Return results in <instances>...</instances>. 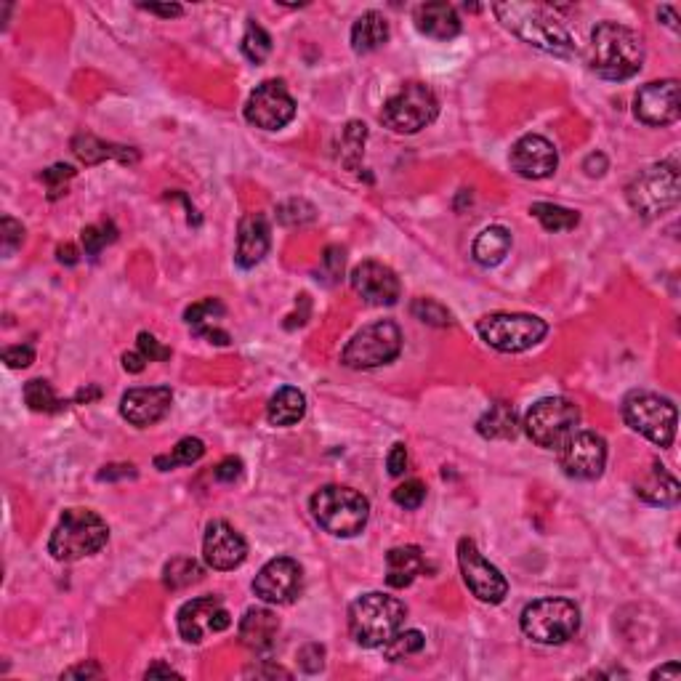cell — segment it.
I'll use <instances>...</instances> for the list:
<instances>
[{
    "mask_svg": "<svg viewBox=\"0 0 681 681\" xmlns=\"http://www.w3.org/2000/svg\"><path fill=\"white\" fill-rule=\"evenodd\" d=\"M423 644H426V636L421 631H415V628L413 631H400L392 642L384 644V655L389 660H405L410 655H418L423 650Z\"/></svg>",
    "mask_w": 681,
    "mask_h": 681,
    "instance_id": "41",
    "label": "cell"
},
{
    "mask_svg": "<svg viewBox=\"0 0 681 681\" xmlns=\"http://www.w3.org/2000/svg\"><path fill=\"white\" fill-rule=\"evenodd\" d=\"M556 165H559V155H556L554 144L538 134L522 136L511 149V168L522 179H546L556 171Z\"/></svg>",
    "mask_w": 681,
    "mask_h": 681,
    "instance_id": "22",
    "label": "cell"
},
{
    "mask_svg": "<svg viewBox=\"0 0 681 681\" xmlns=\"http://www.w3.org/2000/svg\"><path fill=\"white\" fill-rule=\"evenodd\" d=\"M136 477V471H134V466H110L107 471H102L99 474V479H112V477Z\"/></svg>",
    "mask_w": 681,
    "mask_h": 681,
    "instance_id": "61",
    "label": "cell"
},
{
    "mask_svg": "<svg viewBox=\"0 0 681 681\" xmlns=\"http://www.w3.org/2000/svg\"><path fill=\"white\" fill-rule=\"evenodd\" d=\"M477 333L495 352L519 354L541 344L548 325L533 314H487L477 322Z\"/></svg>",
    "mask_w": 681,
    "mask_h": 681,
    "instance_id": "9",
    "label": "cell"
},
{
    "mask_svg": "<svg viewBox=\"0 0 681 681\" xmlns=\"http://www.w3.org/2000/svg\"><path fill=\"white\" fill-rule=\"evenodd\" d=\"M636 118L647 126L663 128L676 123L681 115L679 80H655L639 88L634 99Z\"/></svg>",
    "mask_w": 681,
    "mask_h": 681,
    "instance_id": "18",
    "label": "cell"
},
{
    "mask_svg": "<svg viewBox=\"0 0 681 681\" xmlns=\"http://www.w3.org/2000/svg\"><path fill=\"white\" fill-rule=\"evenodd\" d=\"M306 415V397L293 386H285L274 394L267 405V418L272 426H293Z\"/></svg>",
    "mask_w": 681,
    "mask_h": 681,
    "instance_id": "32",
    "label": "cell"
},
{
    "mask_svg": "<svg viewBox=\"0 0 681 681\" xmlns=\"http://www.w3.org/2000/svg\"><path fill=\"white\" fill-rule=\"evenodd\" d=\"M298 666L306 674L322 671V666H325V647H320V644H306V647H301L298 650Z\"/></svg>",
    "mask_w": 681,
    "mask_h": 681,
    "instance_id": "46",
    "label": "cell"
},
{
    "mask_svg": "<svg viewBox=\"0 0 681 681\" xmlns=\"http://www.w3.org/2000/svg\"><path fill=\"white\" fill-rule=\"evenodd\" d=\"M221 317H224V304H221V301H216V298H205V301H197V304H192L187 312H184V320H187V325L192 328V333H195V336L208 338L211 344L227 346L229 344V333L216 325Z\"/></svg>",
    "mask_w": 681,
    "mask_h": 681,
    "instance_id": "26",
    "label": "cell"
},
{
    "mask_svg": "<svg viewBox=\"0 0 681 681\" xmlns=\"http://www.w3.org/2000/svg\"><path fill=\"white\" fill-rule=\"evenodd\" d=\"M415 27L434 40H453L461 32V16L450 3H423L415 8Z\"/></svg>",
    "mask_w": 681,
    "mask_h": 681,
    "instance_id": "24",
    "label": "cell"
},
{
    "mask_svg": "<svg viewBox=\"0 0 681 681\" xmlns=\"http://www.w3.org/2000/svg\"><path fill=\"white\" fill-rule=\"evenodd\" d=\"M365 136H368V131H365V123H349L344 131V136H341V160L346 163V168H357V163H360L362 157V149H365Z\"/></svg>",
    "mask_w": 681,
    "mask_h": 681,
    "instance_id": "40",
    "label": "cell"
},
{
    "mask_svg": "<svg viewBox=\"0 0 681 681\" xmlns=\"http://www.w3.org/2000/svg\"><path fill=\"white\" fill-rule=\"evenodd\" d=\"M72 176H75V168H72V165H54V168L43 171V181H46L48 187H51L54 197L62 192L64 184H67Z\"/></svg>",
    "mask_w": 681,
    "mask_h": 681,
    "instance_id": "49",
    "label": "cell"
},
{
    "mask_svg": "<svg viewBox=\"0 0 681 681\" xmlns=\"http://www.w3.org/2000/svg\"><path fill=\"white\" fill-rule=\"evenodd\" d=\"M115 240H118V229H115L112 221L91 224V227L83 229V235H80L83 251H86L88 256H99V253H102L110 243H115Z\"/></svg>",
    "mask_w": 681,
    "mask_h": 681,
    "instance_id": "39",
    "label": "cell"
},
{
    "mask_svg": "<svg viewBox=\"0 0 681 681\" xmlns=\"http://www.w3.org/2000/svg\"><path fill=\"white\" fill-rule=\"evenodd\" d=\"M408 607L389 594H365L349 607V634L360 647H384L400 634Z\"/></svg>",
    "mask_w": 681,
    "mask_h": 681,
    "instance_id": "3",
    "label": "cell"
},
{
    "mask_svg": "<svg viewBox=\"0 0 681 681\" xmlns=\"http://www.w3.org/2000/svg\"><path fill=\"white\" fill-rule=\"evenodd\" d=\"M658 16H666V19H668V27H671V30H679V24H676V8H671V6H663V8H660V11H658Z\"/></svg>",
    "mask_w": 681,
    "mask_h": 681,
    "instance_id": "62",
    "label": "cell"
},
{
    "mask_svg": "<svg viewBox=\"0 0 681 681\" xmlns=\"http://www.w3.org/2000/svg\"><path fill=\"white\" fill-rule=\"evenodd\" d=\"M102 676V668L96 663H80V666H72L70 671H64L62 679H96Z\"/></svg>",
    "mask_w": 681,
    "mask_h": 681,
    "instance_id": "53",
    "label": "cell"
},
{
    "mask_svg": "<svg viewBox=\"0 0 681 681\" xmlns=\"http://www.w3.org/2000/svg\"><path fill=\"white\" fill-rule=\"evenodd\" d=\"M522 634L538 644H564L578 634L580 610L570 599H538L522 610Z\"/></svg>",
    "mask_w": 681,
    "mask_h": 681,
    "instance_id": "7",
    "label": "cell"
},
{
    "mask_svg": "<svg viewBox=\"0 0 681 681\" xmlns=\"http://www.w3.org/2000/svg\"><path fill=\"white\" fill-rule=\"evenodd\" d=\"M56 256H59V261H62V264H67V267L78 264V251H75V245H59Z\"/></svg>",
    "mask_w": 681,
    "mask_h": 681,
    "instance_id": "60",
    "label": "cell"
},
{
    "mask_svg": "<svg viewBox=\"0 0 681 681\" xmlns=\"http://www.w3.org/2000/svg\"><path fill=\"white\" fill-rule=\"evenodd\" d=\"M123 368H126L128 373H141V370L147 368V360H144V354L141 352L123 354Z\"/></svg>",
    "mask_w": 681,
    "mask_h": 681,
    "instance_id": "56",
    "label": "cell"
},
{
    "mask_svg": "<svg viewBox=\"0 0 681 681\" xmlns=\"http://www.w3.org/2000/svg\"><path fill=\"white\" fill-rule=\"evenodd\" d=\"M107 541H110V527L96 511L70 509L64 511V517L54 527L48 551L59 562H78L102 551Z\"/></svg>",
    "mask_w": 681,
    "mask_h": 681,
    "instance_id": "4",
    "label": "cell"
},
{
    "mask_svg": "<svg viewBox=\"0 0 681 681\" xmlns=\"http://www.w3.org/2000/svg\"><path fill=\"white\" fill-rule=\"evenodd\" d=\"M173 392L168 386H152V389H131L120 400V415L136 429H147L163 421L171 410Z\"/></svg>",
    "mask_w": 681,
    "mask_h": 681,
    "instance_id": "21",
    "label": "cell"
},
{
    "mask_svg": "<svg viewBox=\"0 0 681 681\" xmlns=\"http://www.w3.org/2000/svg\"><path fill=\"white\" fill-rule=\"evenodd\" d=\"M24 402H27V408L35 410V413H59V410H64V402L56 397L51 384H48V381H40V378H35V381H30V384L24 386Z\"/></svg>",
    "mask_w": 681,
    "mask_h": 681,
    "instance_id": "37",
    "label": "cell"
},
{
    "mask_svg": "<svg viewBox=\"0 0 681 681\" xmlns=\"http://www.w3.org/2000/svg\"><path fill=\"white\" fill-rule=\"evenodd\" d=\"M392 498L397 506L413 511V509H418L423 501H426V485L418 482V479H408V482H402V485L394 490Z\"/></svg>",
    "mask_w": 681,
    "mask_h": 681,
    "instance_id": "44",
    "label": "cell"
},
{
    "mask_svg": "<svg viewBox=\"0 0 681 681\" xmlns=\"http://www.w3.org/2000/svg\"><path fill=\"white\" fill-rule=\"evenodd\" d=\"M389 40V22L378 11H365L352 27V48L357 54L378 51Z\"/></svg>",
    "mask_w": 681,
    "mask_h": 681,
    "instance_id": "30",
    "label": "cell"
},
{
    "mask_svg": "<svg viewBox=\"0 0 681 681\" xmlns=\"http://www.w3.org/2000/svg\"><path fill=\"white\" fill-rule=\"evenodd\" d=\"M3 362H6L8 368L14 370H22V368H30L32 362H35V352H32V346H8L6 352H3Z\"/></svg>",
    "mask_w": 681,
    "mask_h": 681,
    "instance_id": "48",
    "label": "cell"
},
{
    "mask_svg": "<svg viewBox=\"0 0 681 681\" xmlns=\"http://www.w3.org/2000/svg\"><path fill=\"white\" fill-rule=\"evenodd\" d=\"M477 429L479 434L487 439H514L519 431L517 410L511 408L509 402H495V405H490V410L479 418Z\"/></svg>",
    "mask_w": 681,
    "mask_h": 681,
    "instance_id": "33",
    "label": "cell"
},
{
    "mask_svg": "<svg viewBox=\"0 0 681 681\" xmlns=\"http://www.w3.org/2000/svg\"><path fill=\"white\" fill-rule=\"evenodd\" d=\"M402 352V330L397 322L381 320L373 322L360 333H354L352 341L344 346L341 362L352 370H373L389 365Z\"/></svg>",
    "mask_w": 681,
    "mask_h": 681,
    "instance_id": "8",
    "label": "cell"
},
{
    "mask_svg": "<svg viewBox=\"0 0 681 681\" xmlns=\"http://www.w3.org/2000/svg\"><path fill=\"white\" fill-rule=\"evenodd\" d=\"M628 205L644 219H658L663 213L674 211L681 197L679 165L674 160L650 165L634 176L626 189Z\"/></svg>",
    "mask_w": 681,
    "mask_h": 681,
    "instance_id": "6",
    "label": "cell"
},
{
    "mask_svg": "<svg viewBox=\"0 0 681 681\" xmlns=\"http://www.w3.org/2000/svg\"><path fill=\"white\" fill-rule=\"evenodd\" d=\"M636 495L644 498L652 506H676L679 503L681 487L676 482V477H671L666 471V466L655 463L647 474L642 477V482H636Z\"/></svg>",
    "mask_w": 681,
    "mask_h": 681,
    "instance_id": "28",
    "label": "cell"
},
{
    "mask_svg": "<svg viewBox=\"0 0 681 681\" xmlns=\"http://www.w3.org/2000/svg\"><path fill=\"white\" fill-rule=\"evenodd\" d=\"M0 240H3V253L11 256L16 248H22L24 227L19 224V221L11 219V216H3V224H0Z\"/></svg>",
    "mask_w": 681,
    "mask_h": 681,
    "instance_id": "45",
    "label": "cell"
},
{
    "mask_svg": "<svg viewBox=\"0 0 681 681\" xmlns=\"http://www.w3.org/2000/svg\"><path fill=\"white\" fill-rule=\"evenodd\" d=\"M410 312L421 322H426V325H434V328H447L453 322L450 312L439 301H434V298H415Z\"/></svg>",
    "mask_w": 681,
    "mask_h": 681,
    "instance_id": "43",
    "label": "cell"
},
{
    "mask_svg": "<svg viewBox=\"0 0 681 681\" xmlns=\"http://www.w3.org/2000/svg\"><path fill=\"white\" fill-rule=\"evenodd\" d=\"M426 562L418 546H400L392 548L386 554V583L392 588L410 586L418 575L423 572Z\"/></svg>",
    "mask_w": 681,
    "mask_h": 681,
    "instance_id": "29",
    "label": "cell"
},
{
    "mask_svg": "<svg viewBox=\"0 0 681 681\" xmlns=\"http://www.w3.org/2000/svg\"><path fill=\"white\" fill-rule=\"evenodd\" d=\"M354 293L370 306H394L400 301V277L381 261H362L352 272Z\"/></svg>",
    "mask_w": 681,
    "mask_h": 681,
    "instance_id": "19",
    "label": "cell"
},
{
    "mask_svg": "<svg viewBox=\"0 0 681 681\" xmlns=\"http://www.w3.org/2000/svg\"><path fill=\"white\" fill-rule=\"evenodd\" d=\"M493 11L506 30L530 46L562 59L575 54V40L548 8L535 3H495Z\"/></svg>",
    "mask_w": 681,
    "mask_h": 681,
    "instance_id": "2",
    "label": "cell"
},
{
    "mask_svg": "<svg viewBox=\"0 0 681 681\" xmlns=\"http://www.w3.org/2000/svg\"><path fill=\"white\" fill-rule=\"evenodd\" d=\"M176 626L184 642L200 644L208 634H221L232 626V615L216 596H200L192 599L176 615Z\"/></svg>",
    "mask_w": 681,
    "mask_h": 681,
    "instance_id": "17",
    "label": "cell"
},
{
    "mask_svg": "<svg viewBox=\"0 0 681 681\" xmlns=\"http://www.w3.org/2000/svg\"><path fill=\"white\" fill-rule=\"evenodd\" d=\"M623 418L642 437L655 442L658 447H671L676 437V415L674 402L658 397L652 392H631L623 400Z\"/></svg>",
    "mask_w": 681,
    "mask_h": 681,
    "instance_id": "10",
    "label": "cell"
},
{
    "mask_svg": "<svg viewBox=\"0 0 681 681\" xmlns=\"http://www.w3.org/2000/svg\"><path fill=\"white\" fill-rule=\"evenodd\" d=\"M203 455H205L203 439L184 437L179 442V445L173 447V453L157 455L155 466L160 471H171V469H176V466H192V463L200 461Z\"/></svg>",
    "mask_w": 681,
    "mask_h": 681,
    "instance_id": "35",
    "label": "cell"
},
{
    "mask_svg": "<svg viewBox=\"0 0 681 681\" xmlns=\"http://www.w3.org/2000/svg\"><path fill=\"white\" fill-rule=\"evenodd\" d=\"M588 64L604 80L634 78L644 64L642 38L626 24H596L588 43Z\"/></svg>",
    "mask_w": 681,
    "mask_h": 681,
    "instance_id": "1",
    "label": "cell"
},
{
    "mask_svg": "<svg viewBox=\"0 0 681 681\" xmlns=\"http://www.w3.org/2000/svg\"><path fill=\"white\" fill-rule=\"evenodd\" d=\"M203 556L205 564L213 567V570H235L245 562L248 556V543L235 527L224 522V519H216L211 525L205 527V541H203Z\"/></svg>",
    "mask_w": 681,
    "mask_h": 681,
    "instance_id": "20",
    "label": "cell"
},
{
    "mask_svg": "<svg viewBox=\"0 0 681 681\" xmlns=\"http://www.w3.org/2000/svg\"><path fill=\"white\" fill-rule=\"evenodd\" d=\"M277 631H280V620L264 607H251L240 620V642L253 652L272 650Z\"/></svg>",
    "mask_w": 681,
    "mask_h": 681,
    "instance_id": "25",
    "label": "cell"
},
{
    "mask_svg": "<svg viewBox=\"0 0 681 681\" xmlns=\"http://www.w3.org/2000/svg\"><path fill=\"white\" fill-rule=\"evenodd\" d=\"M277 219H280V224H285V227H304V224H312V221L317 219V211H314L312 203L293 197V200H285V203L277 208Z\"/></svg>",
    "mask_w": 681,
    "mask_h": 681,
    "instance_id": "42",
    "label": "cell"
},
{
    "mask_svg": "<svg viewBox=\"0 0 681 681\" xmlns=\"http://www.w3.org/2000/svg\"><path fill=\"white\" fill-rule=\"evenodd\" d=\"M530 216L541 221L543 229H548V232H570V229L580 224L578 213L554 203H533L530 205Z\"/></svg>",
    "mask_w": 681,
    "mask_h": 681,
    "instance_id": "34",
    "label": "cell"
},
{
    "mask_svg": "<svg viewBox=\"0 0 681 681\" xmlns=\"http://www.w3.org/2000/svg\"><path fill=\"white\" fill-rule=\"evenodd\" d=\"M139 352L147 362H163L171 357V349L160 344L152 333H139Z\"/></svg>",
    "mask_w": 681,
    "mask_h": 681,
    "instance_id": "47",
    "label": "cell"
},
{
    "mask_svg": "<svg viewBox=\"0 0 681 681\" xmlns=\"http://www.w3.org/2000/svg\"><path fill=\"white\" fill-rule=\"evenodd\" d=\"M269 243H272V237H269V221L261 213H248L240 221V229H237V267L253 269L256 264H261L264 256L269 253Z\"/></svg>",
    "mask_w": 681,
    "mask_h": 681,
    "instance_id": "23",
    "label": "cell"
},
{
    "mask_svg": "<svg viewBox=\"0 0 681 681\" xmlns=\"http://www.w3.org/2000/svg\"><path fill=\"white\" fill-rule=\"evenodd\" d=\"M296 118V102L282 80L261 83L245 104V120L261 131H280Z\"/></svg>",
    "mask_w": 681,
    "mask_h": 681,
    "instance_id": "15",
    "label": "cell"
},
{
    "mask_svg": "<svg viewBox=\"0 0 681 681\" xmlns=\"http://www.w3.org/2000/svg\"><path fill=\"white\" fill-rule=\"evenodd\" d=\"M578 423V405L567 400V397L538 400L525 415L527 437L533 439L538 447H546V450H559L564 445V439L578 431Z\"/></svg>",
    "mask_w": 681,
    "mask_h": 681,
    "instance_id": "11",
    "label": "cell"
},
{
    "mask_svg": "<svg viewBox=\"0 0 681 681\" xmlns=\"http://www.w3.org/2000/svg\"><path fill=\"white\" fill-rule=\"evenodd\" d=\"M322 269H325V274H328L330 280H338L341 277V272H344V251L341 248H328L325 251V256H322Z\"/></svg>",
    "mask_w": 681,
    "mask_h": 681,
    "instance_id": "50",
    "label": "cell"
},
{
    "mask_svg": "<svg viewBox=\"0 0 681 681\" xmlns=\"http://www.w3.org/2000/svg\"><path fill=\"white\" fill-rule=\"evenodd\" d=\"M559 466L570 479H599L607 466V442L596 431H575L559 447Z\"/></svg>",
    "mask_w": 681,
    "mask_h": 681,
    "instance_id": "14",
    "label": "cell"
},
{
    "mask_svg": "<svg viewBox=\"0 0 681 681\" xmlns=\"http://www.w3.org/2000/svg\"><path fill=\"white\" fill-rule=\"evenodd\" d=\"M386 466H389L392 477H402L405 474V469H408V450H405V445L392 447V453L386 458Z\"/></svg>",
    "mask_w": 681,
    "mask_h": 681,
    "instance_id": "52",
    "label": "cell"
},
{
    "mask_svg": "<svg viewBox=\"0 0 681 681\" xmlns=\"http://www.w3.org/2000/svg\"><path fill=\"white\" fill-rule=\"evenodd\" d=\"M200 578H203V567H200L195 559H189V556H176V559H171V562L165 564L163 570V583L171 588V591L192 586V583H197Z\"/></svg>",
    "mask_w": 681,
    "mask_h": 681,
    "instance_id": "36",
    "label": "cell"
},
{
    "mask_svg": "<svg viewBox=\"0 0 681 681\" xmlns=\"http://www.w3.org/2000/svg\"><path fill=\"white\" fill-rule=\"evenodd\" d=\"M139 8H144V11H149V14H157V16H181L184 14V8L176 6V3H165V6H160V3H141Z\"/></svg>",
    "mask_w": 681,
    "mask_h": 681,
    "instance_id": "54",
    "label": "cell"
},
{
    "mask_svg": "<svg viewBox=\"0 0 681 681\" xmlns=\"http://www.w3.org/2000/svg\"><path fill=\"white\" fill-rule=\"evenodd\" d=\"M243 54L251 59L253 64H261L272 54V38L264 27H259L256 22H248L243 35Z\"/></svg>",
    "mask_w": 681,
    "mask_h": 681,
    "instance_id": "38",
    "label": "cell"
},
{
    "mask_svg": "<svg viewBox=\"0 0 681 681\" xmlns=\"http://www.w3.org/2000/svg\"><path fill=\"white\" fill-rule=\"evenodd\" d=\"M583 168H586L588 176H602V173L607 171V157H604V155H588L586 163H583Z\"/></svg>",
    "mask_w": 681,
    "mask_h": 681,
    "instance_id": "55",
    "label": "cell"
},
{
    "mask_svg": "<svg viewBox=\"0 0 681 681\" xmlns=\"http://www.w3.org/2000/svg\"><path fill=\"white\" fill-rule=\"evenodd\" d=\"M157 676H176L179 679V671H173L171 666H163V663H155V666H149L147 671H144V679H157Z\"/></svg>",
    "mask_w": 681,
    "mask_h": 681,
    "instance_id": "58",
    "label": "cell"
},
{
    "mask_svg": "<svg viewBox=\"0 0 681 681\" xmlns=\"http://www.w3.org/2000/svg\"><path fill=\"white\" fill-rule=\"evenodd\" d=\"M213 477L219 479V482H237V479L243 477V461L240 458H224L216 466V471H213Z\"/></svg>",
    "mask_w": 681,
    "mask_h": 681,
    "instance_id": "51",
    "label": "cell"
},
{
    "mask_svg": "<svg viewBox=\"0 0 681 681\" xmlns=\"http://www.w3.org/2000/svg\"><path fill=\"white\" fill-rule=\"evenodd\" d=\"M72 152L78 160H83L86 165H99L104 160H120V163H136L139 155L136 149L120 147V144H110V141L96 139L91 134H80L72 139Z\"/></svg>",
    "mask_w": 681,
    "mask_h": 681,
    "instance_id": "27",
    "label": "cell"
},
{
    "mask_svg": "<svg viewBox=\"0 0 681 681\" xmlns=\"http://www.w3.org/2000/svg\"><path fill=\"white\" fill-rule=\"evenodd\" d=\"M439 115V102L434 91L423 83H408L384 104L381 123L394 134H418L421 128L434 123Z\"/></svg>",
    "mask_w": 681,
    "mask_h": 681,
    "instance_id": "12",
    "label": "cell"
},
{
    "mask_svg": "<svg viewBox=\"0 0 681 681\" xmlns=\"http://www.w3.org/2000/svg\"><path fill=\"white\" fill-rule=\"evenodd\" d=\"M652 679H671V681H679L681 679V666L679 663H668V666L658 668V671H652Z\"/></svg>",
    "mask_w": 681,
    "mask_h": 681,
    "instance_id": "57",
    "label": "cell"
},
{
    "mask_svg": "<svg viewBox=\"0 0 681 681\" xmlns=\"http://www.w3.org/2000/svg\"><path fill=\"white\" fill-rule=\"evenodd\" d=\"M301 591H304V570L290 556H277L267 562L253 580V594L264 604H293Z\"/></svg>",
    "mask_w": 681,
    "mask_h": 681,
    "instance_id": "16",
    "label": "cell"
},
{
    "mask_svg": "<svg viewBox=\"0 0 681 681\" xmlns=\"http://www.w3.org/2000/svg\"><path fill=\"white\" fill-rule=\"evenodd\" d=\"M245 676H282V679H290L288 671H285V668H280V666H272V668H248V671H245Z\"/></svg>",
    "mask_w": 681,
    "mask_h": 681,
    "instance_id": "59",
    "label": "cell"
},
{
    "mask_svg": "<svg viewBox=\"0 0 681 681\" xmlns=\"http://www.w3.org/2000/svg\"><path fill=\"white\" fill-rule=\"evenodd\" d=\"M312 514L325 533L336 538H354L368 525V498L352 487L328 485L312 495Z\"/></svg>",
    "mask_w": 681,
    "mask_h": 681,
    "instance_id": "5",
    "label": "cell"
},
{
    "mask_svg": "<svg viewBox=\"0 0 681 681\" xmlns=\"http://www.w3.org/2000/svg\"><path fill=\"white\" fill-rule=\"evenodd\" d=\"M511 251V232L506 227H487L471 245V256L479 267H498Z\"/></svg>",
    "mask_w": 681,
    "mask_h": 681,
    "instance_id": "31",
    "label": "cell"
},
{
    "mask_svg": "<svg viewBox=\"0 0 681 681\" xmlns=\"http://www.w3.org/2000/svg\"><path fill=\"white\" fill-rule=\"evenodd\" d=\"M458 564H461L463 580L479 602L501 604L509 594V583L503 578V572L490 564L477 548V543L469 538H461L458 543Z\"/></svg>",
    "mask_w": 681,
    "mask_h": 681,
    "instance_id": "13",
    "label": "cell"
}]
</instances>
